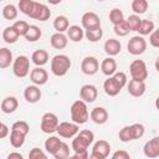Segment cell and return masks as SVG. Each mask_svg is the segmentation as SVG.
<instances>
[{
    "label": "cell",
    "instance_id": "cell-1",
    "mask_svg": "<svg viewBox=\"0 0 159 159\" xmlns=\"http://www.w3.org/2000/svg\"><path fill=\"white\" fill-rule=\"evenodd\" d=\"M70 113H71V120L77 125L84 124L89 118V112H88V108H87V103L82 102L81 99H77L71 104Z\"/></svg>",
    "mask_w": 159,
    "mask_h": 159
},
{
    "label": "cell",
    "instance_id": "cell-2",
    "mask_svg": "<svg viewBox=\"0 0 159 159\" xmlns=\"http://www.w3.org/2000/svg\"><path fill=\"white\" fill-rule=\"evenodd\" d=\"M50 66H51V72L55 76L62 77V76H65L70 71V68L72 66V62H71L68 56L60 53V55H55L52 57Z\"/></svg>",
    "mask_w": 159,
    "mask_h": 159
},
{
    "label": "cell",
    "instance_id": "cell-3",
    "mask_svg": "<svg viewBox=\"0 0 159 159\" xmlns=\"http://www.w3.org/2000/svg\"><path fill=\"white\" fill-rule=\"evenodd\" d=\"M12 72L17 78H25L30 73V58L25 55L17 56L12 61Z\"/></svg>",
    "mask_w": 159,
    "mask_h": 159
},
{
    "label": "cell",
    "instance_id": "cell-4",
    "mask_svg": "<svg viewBox=\"0 0 159 159\" xmlns=\"http://www.w3.org/2000/svg\"><path fill=\"white\" fill-rule=\"evenodd\" d=\"M129 73L132 80L144 82L148 77V67L143 60H134L129 65Z\"/></svg>",
    "mask_w": 159,
    "mask_h": 159
},
{
    "label": "cell",
    "instance_id": "cell-5",
    "mask_svg": "<svg viewBox=\"0 0 159 159\" xmlns=\"http://www.w3.org/2000/svg\"><path fill=\"white\" fill-rule=\"evenodd\" d=\"M58 117L55 113L47 112L41 117V123H40V128L43 133L46 134H52L53 132H56L57 127H58Z\"/></svg>",
    "mask_w": 159,
    "mask_h": 159
},
{
    "label": "cell",
    "instance_id": "cell-6",
    "mask_svg": "<svg viewBox=\"0 0 159 159\" xmlns=\"http://www.w3.org/2000/svg\"><path fill=\"white\" fill-rule=\"evenodd\" d=\"M127 50L130 55L133 56H139L142 53L145 52L147 50V41L144 40V37L137 35L129 39L128 43H127Z\"/></svg>",
    "mask_w": 159,
    "mask_h": 159
},
{
    "label": "cell",
    "instance_id": "cell-7",
    "mask_svg": "<svg viewBox=\"0 0 159 159\" xmlns=\"http://www.w3.org/2000/svg\"><path fill=\"white\" fill-rule=\"evenodd\" d=\"M56 132L58 133V135L61 138H73L77 135V133L80 132L78 125L75 124L73 122H61L58 123V127L56 129Z\"/></svg>",
    "mask_w": 159,
    "mask_h": 159
},
{
    "label": "cell",
    "instance_id": "cell-8",
    "mask_svg": "<svg viewBox=\"0 0 159 159\" xmlns=\"http://www.w3.org/2000/svg\"><path fill=\"white\" fill-rule=\"evenodd\" d=\"M81 24H82V27L84 30H93V29L101 27V19L96 12L88 11V12H84L82 15Z\"/></svg>",
    "mask_w": 159,
    "mask_h": 159
},
{
    "label": "cell",
    "instance_id": "cell-9",
    "mask_svg": "<svg viewBox=\"0 0 159 159\" xmlns=\"http://www.w3.org/2000/svg\"><path fill=\"white\" fill-rule=\"evenodd\" d=\"M99 70V62L93 56H86L81 62V71L87 76H93Z\"/></svg>",
    "mask_w": 159,
    "mask_h": 159
},
{
    "label": "cell",
    "instance_id": "cell-10",
    "mask_svg": "<svg viewBox=\"0 0 159 159\" xmlns=\"http://www.w3.org/2000/svg\"><path fill=\"white\" fill-rule=\"evenodd\" d=\"M51 16V11L48 9L47 5L42 4V2H35V6H34V10L30 15L31 19H35V20H39V21H47Z\"/></svg>",
    "mask_w": 159,
    "mask_h": 159
},
{
    "label": "cell",
    "instance_id": "cell-11",
    "mask_svg": "<svg viewBox=\"0 0 159 159\" xmlns=\"http://www.w3.org/2000/svg\"><path fill=\"white\" fill-rule=\"evenodd\" d=\"M97 96H98V91H97V87L93 86V84H83L80 89V98L82 102L84 103H92L97 99Z\"/></svg>",
    "mask_w": 159,
    "mask_h": 159
},
{
    "label": "cell",
    "instance_id": "cell-12",
    "mask_svg": "<svg viewBox=\"0 0 159 159\" xmlns=\"http://www.w3.org/2000/svg\"><path fill=\"white\" fill-rule=\"evenodd\" d=\"M143 153L149 159H157L159 157V137H154L145 142L143 147Z\"/></svg>",
    "mask_w": 159,
    "mask_h": 159
},
{
    "label": "cell",
    "instance_id": "cell-13",
    "mask_svg": "<svg viewBox=\"0 0 159 159\" xmlns=\"http://www.w3.org/2000/svg\"><path fill=\"white\" fill-rule=\"evenodd\" d=\"M30 80L35 86H43L48 81V73L42 67H35L30 72Z\"/></svg>",
    "mask_w": 159,
    "mask_h": 159
},
{
    "label": "cell",
    "instance_id": "cell-14",
    "mask_svg": "<svg viewBox=\"0 0 159 159\" xmlns=\"http://www.w3.org/2000/svg\"><path fill=\"white\" fill-rule=\"evenodd\" d=\"M103 89H104V92H106L107 96H109V97H116V96H118V94L120 93L122 87L117 83V81L113 78V76H111V77H108V78L103 82Z\"/></svg>",
    "mask_w": 159,
    "mask_h": 159
},
{
    "label": "cell",
    "instance_id": "cell-15",
    "mask_svg": "<svg viewBox=\"0 0 159 159\" xmlns=\"http://www.w3.org/2000/svg\"><path fill=\"white\" fill-rule=\"evenodd\" d=\"M145 83L140 82V81H135V80H130L129 82H127V89L128 93L133 97H142L145 93Z\"/></svg>",
    "mask_w": 159,
    "mask_h": 159
},
{
    "label": "cell",
    "instance_id": "cell-16",
    "mask_svg": "<svg viewBox=\"0 0 159 159\" xmlns=\"http://www.w3.org/2000/svg\"><path fill=\"white\" fill-rule=\"evenodd\" d=\"M41 96H42V93H41L40 87H37L35 84L27 86L24 91V98L29 103H37L41 99Z\"/></svg>",
    "mask_w": 159,
    "mask_h": 159
},
{
    "label": "cell",
    "instance_id": "cell-17",
    "mask_svg": "<svg viewBox=\"0 0 159 159\" xmlns=\"http://www.w3.org/2000/svg\"><path fill=\"white\" fill-rule=\"evenodd\" d=\"M89 117H91V119H92V122H94L96 124H104V123H107V120H108V112H107V109L104 108V107H94L92 111H91V113H89Z\"/></svg>",
    "mask_w": 159,
    "mask_h": 159
},
{
    "label": "cell",
    "instance_id": "cell-18",
    "mask_svg": "<svg viewBox=\"0 0 159 159\" xmlns=\"http://www.w3.org/2000/svg\"><path fill=\"white\" fill-rule=\"evenodd\" d=\"M104 52L108 55V57H114L117 56L120 50H122V43L119 42V40L117 39H108L106 42H104Z\"/></svg>",
    "mask_w": 159,
    "mask_h": 159
},
{
    "label": "cell",
    "instance_id": "cell-19",
    "mask_svg": "<svg viewBox=\"0 0 159 159\" xmlns=\"http://www.w3.org/2000/svg\"><path fill=\"white\" fill-rule=\"evenodd\" d=\"M101 71L107 77L113 76L117 72V61L113 57H106L101 62Z\"/></svg>",
    "mask_w": 159,
    "mask_h": 159
},
{
    "label": "cell",
    "instance_id": "cell-20",
    "mask_svg": "<svg viewBox=\"0 0 159 159\" xmlns=\"http://www.w3.org/2000/svg\"><path fill=\"white\" fill-rule=\"evenodd\" d=\"M17 107H19V101H17V98L14 97V96H7V97H5V98L2 99V102H1V104H0L1 111H2L4 113H6V114L14 113V112L17 109Z\"/></svg>",
    "mask_w": 159,
    "mask_h": 159
},
{
    "label": "cell",
    "instance_id": "cell-21",
    "mask_svg": "<svg viewBox=\"0 0 159 159\" xmlns=\"http://www.w3.org/2000/svg\"><path fill=\"white\" fill-rule=\"evenodd\" d=\"M109 152H111V144H109L107 140H104V139H99V140H97V142L93 144L92 153L98 154V155L103 157L104 159L109 155Z\"/></svg>",
    "mask_w": 159,
    "mask_h": 159
},
{
    "label": "cell",
    "instance_id": "cell-22",
    "mask_svg": "<svg viewBox=\"0 0 159 159\" xmlns=\"http://www.w3.org/2000/svg\"><path fill=\"white\" fill-rule=\"evenodd\" d=\"M31 61L36 67H42L48 62V52L46 50H36L31 55Z\"/></svg>",
    "mask_w": 159,
    "mask_h": 159
},
{
    "label": "cell",
    "instance_id": "cell-23",
    "mask_svg": "<svg viewBox=\"0 0 159 159\" xmlns=\"http://www.w3.org/2000/svg\"><path fill=\"white\" fill-rule=\"evenodd\" d=\"M50 43L56 50H63L68 43V39H67V36L65 34L55 32L50 39Z\"/></svg>",
    "mask_w": 159,
    "mask_h": 159
},
{
    "label": "cell",
    "instance_id": "cell-24",
    "mask_svg": "<svg viewBox=\"0 0 159 159\" xmlns=\"http://www.w3.org/2000/svg\"><path fill=\"white\" fill-rule=\"evenodd\" d=\"M67 39H70L72 42H80L83 36H84V31L81 26L78 25H71L68 29H67Z\"/></svg>",
    "mask_w": 159,
    "mask_h": 159
},
{
    "label": "cell",
    "instance_id": "cell-25",
    "mask_svg": "<svg viewBox=\"0 0 159 159\" xmlns=\"http://www.w3.org/2000/svg\"><path fill=\"white\" fill-rule=\"evenodd\" d=\"M62 144V140L60 139V137L56 135H50L46 140H45V149L48 154H55V152L60 148V145Z\"/></svg>",
    "mask_w": 159,
    "mask_h": 159
},
{
    "label": "cell",
    "instance_id": "cell-26",
    "mask_svg": "<svg viewBox=\"0 0 159 159\" xmlns=\"http://www.w3.org/2000/svg\"><path fill=\"white\" fill-rule=\"evenodd\" d=\"M14 58H12V52L7 48V47H1L0 48V68L5 70L7 67H10V65L12 63Z\"/></svg>",
    "mask_w": 159,
    "mask_h": 159
},
{
    "label": "cell",
    "instance_id": "cell-27",
    "mask_svg": "<svg viewBox=\"0 0 159 159\" xmlns=\"http://www.w3.org/2000/svg\"><path fill=\"white\" fill-rule=\"evenodd\" d=\"M25 138H26L25 133L19 132L16 129H11V132H10V144L14 148H21L25 143Z\"/></svg>",
    "mask_w": 159,
    "mask_h": 159
},
{
    "label": "cell",
    "instance_id": "cell-28",
    "mask_svg": "<svg viewBox=\"0 0 159 159\" xmlns=\"http://www.w3.org/2000/svg\"><path fill=\"white\" fill-rule=\"evenodd\" d=\"M70 27V21L65 15H58L55 17L53 20V29L56 30V32L63 34L65 31H67V29Z\"/></svg>",
    "mask_w": 159,
    "mask_h": 159
},
{
    "label": "cell",
    "instance_id": "cell-29",
    "mask_svg": "<svg viewBox=\"0 0 159 159\" xmlns=\"http://www.w3.org/2000/svg\"><path fill=\"white\" fill-rule=\"evenodd\" d=\"M155 30V26H154V22L152 20H148V19H144L140 21V25H139V29H138V32H139V36H147V35H150L153 31Z\"/></svg>",
    "mask_w": 159,
    "mask_h": 159
},
{
    "label": "cell",
    "instance_id": "cell-30",
    "mask_svg": "<svg viewBox=\"0 0 159 159\" xmlns=\"http://www.w3.org/2000/svg\"><path fill=\"white\" fill-rule=\"evenodd\" d=\"M41 36H42L41 29H40L39 26H36V25H30L29 31L26 32V35H25L24 37H25V40L29 41V42H35V41L40 40Z\"/></svg>",
    "mask_w": 159,
    "mask_h": 159
},
{
    "label": "cell",
    "instance_id": "cell-31",
    "mask_svg": "<svg viewBox=\"0 0 159 159\" xmlns=\"http://www.w3.org/2000/svg\"><path fill=\"white\" fill-rule=\"evenodd\" d=\"M19 34L16 32V30L12 26H7L2 31V39L6 43H15L19 40Z\"/></svg>",
    "mask_w": 159,
    "mask_h": 159
},
{
    "label": "cell",
    "instance_id": "cell-32",
    "mask_svg": "<svg viewBox=\"0 0 159 159\" xmlns=\"http://www.w3.org/2000/svg\"><path fill=\"white\" fill-rule=\"evenodd\" d=\"M17 14H19V10L14 4H7L2 7V17L5 20H9V21L15 20L17 17Z\"/></svg>",
    "mask_w": 159,
    "mask_h": 159
},
{
    "label": "cell",
    "instance_id": "cell-33",
    "mask_svg": "<svg viewBox=\"0 0 159 159\" xmlns=\"http://www.w3.org/2000/svg\"><path fill=\"white\" fill-rule=\"evenodd\" d=\"M130 7L134 12V15H142L148 9V1L147 0H133L130 4Z\"/></svg>",
    "mask_w": 159,
    "mask_h": 159
},
{
    "label": "cell",
    "instance_id": "cell-34",
    "mask_svg": "<svg viewBox=\"0 0 159 159\" xmlns=\"http://www.w3.org/2000/svg\"><path fill=\"white\" fill-rule=\"evenodd\" d=\"M84 36H86V39H87L89 42H97V41H99V40L102 39V36H103V30H102V27L93 29V30H86Z\"/></svg>",
    "mask_w": 159,
    "mask_h": 159
},
{
    "label": "cell",
    "instance_id": "cell-35",
    "mask_svg": "<svg viewBox=\"0 0 159 159\" xmlns=\"http://www.w3.org/2000/svg\"><path fill=\"white\" fill-rule=\"evenodd\" d=\"M35 2H36V1H34V0H20V1H19V10H20L22 14L30 16L31 12H32V10H34Z\"/></svg>",
    "mask_w": 159,
    "mask_h": 159
},
{
    "label": "cell",
    "instance_id": "cell-36",
    "mask_svg": "<svg viewBox=\"0 0 159 159\" xmlns=\"http://www.w3.org/2000/svg\"><path fill=\"white\" fill-rule=\"evenodd\" d=\"M124 21H125V24H127L129 31H138L142 19H140L138 15H134V14H133V15H129L127 19H124Z\"/></svg>",
    "mask_w": 159,
    "mask_h": 159
},
{
    "label": "cell",
    "instance_id": "cell-37",
    "mask_svg": "<svg viewBox=\"0 0 159 159\" xmlns=\"http://www.w3.org/2000/svg\"><path fill=\"white\" fill-rule=\"evenodd\" d=\"M109 21L113 24V26H114V25H118V24H120V22H123V21H124V15H123L122 10L118 9V7L112 9L111 12H109Z\"/></svg>",
    "mask_w": 159,
    "mask_h": 159
},
{
    "label": "cell",
    "instance_id": "cell-38",
    "mask_svg": "<svg viewBox=\"0 0 159 159\" xmlns=\"http://www.w3.org/2000/svg\"><path fill=\"white\" fill-rule=\"evenodd\" d=\"M129 127H130V134H132V139H133V140L140 139V138L144 135L145 129H144V125H143V124H140V123H134V124H132V125H129Z\"/></svg>",
    "mask_w": 159,
    "mask_h": 159
},
{
    "label": "cell",
    "instance_id": "cell-39",
    "mask_svg": "<svg viewBox=\"0 0 159 159\" xmlns=\"http://www.w3.org/2000/svg\"><path fill=\"white\" fill-rule=\"evenodd\" d=\"M77 135L84 142V144H86L87 147H89V145L93 143V140H94V134H93V132L89 130V129H82V130H80V132L77 133Z\"/></svg>",
    "mask_w": 159,
    "mask_h": 159
},
{
    "label": "cell",
    "instance_id": "cell-40",
    "mask_svg": "<svg viewBox=\"0 0 159 159\" xmlns=\"http://www.w3.org/2000/svg\"><path fill=\"white\" fill-rule=\"evenodd\" d=\"M68 157H70V147H68V144L62 142L60 148L55 152L53 158L55 159H68Z\"/></svg>",
    "mask_w": 159,
    "mask_h": 159
},
{
    "label": "cell",
    "instance_id": "cell-41",
    "mask_svg": "<svg viewBox=\"0 0 159 159\" xmlns=\"http://www.w3.org/2000/svg\"><path fill=\"white\" fill-rule=\"evenodd\" d=\"M12 27L16 30V32L19 34V36H25L26 32L29 31L30 25H29L26 21H24V20H17V21L14 22Z\"/></svg>",
    "mask_w": 159,
    "mask_h": 159
},
{
    "label": "cell",
    "instance_id": "cell-42",
    "mask_svg": "<svg viewBox=\"0 0 159 159\" xmlns=\"http://www.w3.org/2000/svg\"><path fill=\"white\" fill-rule=\"evenodd\" d=\"M87 145L84 144V142L78 137L76 135L75 139L72 140V149L75 150V153H82V152H87Z\"/></svg>",
    "mask_w": 159,
    "mask_h": 159
},
{
    "label": "cell",
    "instance_id": "cell-43",
    "mask_svg": "<svg viewBox=\"0 0 159 159\" xmlns=\"http://www.w3.org/2000/svg\"><path fill=\"white\" fill-rule=\"evenodd\" d=\"M113 30H114V34H116L117 36H119V37L127 36V35L130 32L129 29H128V26H127V24H125V21H123V22H120V24H118V25H114V26H113Z\"/></svg>",
    "mask_w": 159,
    "mask_h": 159
},
{
    "label": "cell",
    "instance_id": "cell-44",
    "mask_svg": "<svg viewBox=\"0 0 159 159\" xmlns=\"http://www.w3.org/2000/svg\"><path fill=\"white\" fill-rule=\"evenodd\" d=\"M118 137H119V140L123 142V143H128V142H132V134H130V127L129 125H125L123 127L119 133H118Z\"/></svg>",
    "mask_w": 159,
    "mask_h": 159
},
{
    "label": "cell",
    "instance_id": "cell-45",
    "mask_svg": "<svg viewBox=\"0 0 159 159\" xmlns=\"http://www.w3.org/2000/svg\"><path fill=\"white\" fill-rule=\"evenodd\" d=\"M29 159H48V158L42 149L35 147L29 152Z\"/></svg>",
    "mask_w": 159,
    "mask_h": 159
},
{
    "label": "cell",
    "instance_id": "cell-46",
    "mask_svg": "<svg viewBox=\"0 0 159 159\" xmlns=\"http://www.w3.org/2000/svg\"><path fill=\"white\" fill-rule=\"evenodd\" d=\"M11 129H16V130H19V132H22V133H25L26 135H27L29 132H30V127H29L27 122H25V120H17V122H15V123L11 125Z\"/></svg>",
    "mask_w": 159,
    "mask_h": 159
},
{
    "label": "cell",
    "instance_id": "cell-47",
    "mask_svg": "<svg viewBox=\"0 0 159 159\" xmlns=\"http://www.w3.org/2000/svg\"><path fill=\"white\" fill-rule=\"evenodd\" d=\"M113 78L117 81V83L123 88L125 84H127V82H128V80H127V75L124 73V72H122V71H119V72H116L114 75H113Z\"/></svg>",
    "mask_w": 159,
    "mask_h": 159
},
{
    "label": "cell",
    "instance_id": "cell-48",
    "mask_svg": "<svg viewBox=\"0 0 159 159\" xmlns=\"http://www.w3.org/2000/svg\"><path fill=\"white\" fill-rule=\"evenodd\" d=\"M149 43H150L153 47H155V48L159 47V32H158V30H154V31L149 35Z\"/></svg>",
    "mask_w": 159,
    "mask_h": 159
},
{
    "label": "cell",
    "instance_id": "cell-49",
    "mask_svg": "<svg viewBox=\"0 0 159 159\" xmlns=\"http://www.w3.org/2000/svg\"><path fill=\"white\" fill-rule=\"evenodd\" d=\"M112 159H130V155H129V153L127 150L119 149V150H117V152L113 153Z\"/></svg>",
    "mask_w": 159,
    "mask_h": 159
},
{
    "label": "cell",
    "instance_id": "cell-50",
    "mask_svg": "<svg viewBox=\"0 0 159 159\" xmlns=\"http://www.w3.org/2000/svg\"><path fill=\"white\" fill-rule=\"evenodd\" d=\"M9 127L5 124V123H2V122H0V139H2V138H6L7 135H9Z\"/></svg>",
    "mask_w": 159,
    "mask_h": 159
},
{
    "label": "cell",
    "instance_id": "cell-51",
    "mask_svg": "<svg viewBox=\"0 0 159 159\" xmlns=\"http://www.w3.org/2000/svg\"><path fill=\"white\" fill-rule=\"evenodd\" d=\"M68 159H88V152L82 153H75L73 155H70Z\"/></svg>",
    "mask_w": 159,
    "mask_h": 159
},
{
    "label": "cell",
    "instance_id": "cell-52",
    "mask_svg": "<svg viewBox=\"0 0 159 159\" xmlns=\"http://www.w3.org/2000/svg\"><path fill=\"white\" fill-rule=\"evenodd\" d=\"M6 159H24V157H22V154L17 153V152H12V153H10L7 155Z\"/></svg>",
    "mask_w": 159,
    "mask_h": 159
},
{
    "label": "cell",
    "instance_id": "cell-53",
    "mask_svg": "<svg viewBox=\"0 0 159 159\" xmlns=\"http://www.w3.org/2000/svg\"><path fill=\"white\" fill-rule=\"evenodd\" d=\"M88 159H104V158H103V157H101V155H98V154L91 153V154L88 155Z\"/></svg>",
    "mask_w": 159,
    "mask_h": 159
},
{
    "label": "cell",
    "instance_id": "cell-54",
    "mask_svg": "<svg viewBox=\"0 0 159 159\" xmlns=\"http://www.w3.org/2000/svg\"><path fill=\"white\" fill-rule=\"evenodd\" d=\"M111 159H112V158H111Z\"/></svg>",
    "mask_w": 159,
    "mask_h": 159
}]
</instances>
